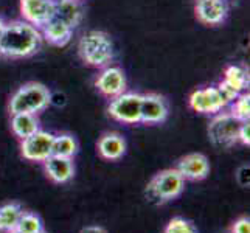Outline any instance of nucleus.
I'll return each instance as SVG.
<instances>
[{
	"label": "nucleus",
	"instance_id": "412c9836",
	"mask_svg": "<svg viewBox=\"0 0 250 233\" xmlns=\"http://www.w3.org/2000/svg\"><path fill=\"white\" fill-rule=\"evenodd\" d=\"M78 152V142L70 134H59L53 139V154L72 159Z\"/></svg>",
	"mask_w": 250,
	"mask_h": 233
},
{
	"label": "nucleus",
	"instance_id": "473e14b6",
	"mask_svg": "<svg viewBox=\"0 0 250 233\" xmlns=\"http://www.w3.org/2000/svg\"><path fill=\"white\" fill-rule=\"evenodd\" d=\"M80 2H83V0H80Z\"/></svg>",
	"mask_w": 250,
	"mask_h": 233
},
{
	"label": "nucleus",
	"instance_id": "c85d7f7f",
	"mask_svg": "<svg viewBox=\"0 0 250 233\" xmlns=\"http://www.w3.org/2000/svg\"><path fill=\"white\" fill-rule=\"evenodd\" d=\"M81 233H107L103 227H98V226H87L81 230Z\"/></svg>",
	"mask_w": 250,
	"mask_h": 233
},
{
	"label": "nucleus",
	"instance_id": "1a4fd4ad",
	"mask_svg": "<svg viewBox=\"0 0 250 233\" xmlns=\"http://www.w3.org/2000/svg\"><path fill=\"white\" fill-rule=\"evenodd\" d=\"M188 105L194 112L208 114V115H216L227 107V105L221 98L216 85L194 90L191 95H189Z\"/></svg>",
	"mask_w": 250,
	"mask_h": 233
},
{
	"label": "nucleus",
	"instance_id": "423d86ee",
	"mask_svg": "<svg viewBox=\"0 0 250 233\" xmlns=\"http://www.w3.org/2000/svg\"><path fill=\"white\" fill-rule=\"evenodd\" d=\"M140 105L142 95L135 92H123L118 97L112 98L107 112L109 115L120 123L135 125L140 123Z\"/></svg>",
	"mask_w": 250,
	"mask_h": 233
},
{
	"label": "nucleus",
	"instance_id": "7ed1b4c3",
	"mask_svg": "<svg viewBox=\"0 0 250 233\" xmlns=\"http://www.w3.org/2000/svg\"><path fill=\"white\" fill-rule=\"evenodd\" d=\"M51 103L48 87L41 83H27L21 85L10 98L11 114H39Z\"/></svg>",
	"mask_w": 250,
	"mask_h": 233
},
{
	"label": "nucleus",
	"instance_id": "f3484780",
	"mask_svg": "<svg viewBox=\"0 0 250 233\" xmlns=\"http://www.w3.org/2000/svg\"><path fill=\"white\" fill-rule=\"evenodd\" d=\"M126 152V142L117 132H107L98 140V154L106 160H118Z\"/></svg>",
	"mask_w": 250,
	"mask_h": 233
},
{
	"label": "nucleus",
	"instance_id": "b1692460",
	"mask_svg": "<svg viewBox=\"0 0 250 233\" xmlns=\"http://www.w3.org/2000/svg\"><path fill=\"white\" fill-rule=\"evenodd\" d=\"M163 233H197L194 224L184 218H172Z\"/></svg>",
	"mask_w": 250,
	"mask_h": 233
},
{
	"label": "nucleus",
	"instance_id": "aec40b11",
	"mask_svg": "<svg viewBox=\"0 0 250 233\" xmlns=\"http://www.w3.org/2000/svg\"><path fill=\"white\" fill-rule=\"evenodd\" d=\"M224 81L230 84L236 92L243 93L249 89V73L241 65H229L224 72Z\"/></svg>",
	"mask_w": 250,
	"mask_h": 233
},
{
	"label": "nucleus",
	"instance_id": "bb28decb",
	"mask_svg": "<svg viewBox=\"0 0 250 233\" xmlns=\"http://www.w3.org/2000/svg\"><path fill=\"white\" fill-rule=\"evenodd\" d=\"M249 169H250V167H249V163H247V165L239 167L238 171H236V180H238V184L241 187H249V184H250V180H249Z\"/></svg>",
	"mask_w": 250,
	"mask_h": 233
},
{
	"label": "nucleus",
	"instance_id": "393cba45",
	"mask_svg": "<svg viewBox=\"0 0 250 233\" xmlns=\"http://www.w3.org/2000/svg\"><path fill=\"white\" fill-rule=\"evenodd\" d=\"M216 89H218V92H219V95H221V98L224 100V103L229 106V105H231L236 98H238V95H239V92H236L233 87H231L230 84H227L226 81H221V83H218L216 84Z\"/></svg>",
	"mask_w": 250,
	"mask_h": 233
},
{
	"label": "nucleus",
	"instance_id": "9d476101",
	"mask_svg": "<svg viewBox=\"0 0 250 233\" xmlns=\"http://www.w3.org/2000/svg\"><path fill=\"white\" fill-rule=\"evenodd\" d=\"M169 107L165 97L159 93H145L142 95L140 105V123L159 125L168 118Z\"/></svg>",
	"mask_w": 250,
	"mask_h": 233
},
{
	"label": "nucleus",
	"instance_id": "2f4dec72",
	"mask_svg": "<svg viewBox=\"0 0 250 233\" xmlns=\"http://www.w3.org/2000/svg\"><path fill=\"white\" fill-rule=\"evenodd\" d=\"M41 233H45V232H41Z\"/></svg>",
	"mask_w": 250,
	"mask_h": 233
},
{
	"label": "nucleus",
	"instance_id": "f8f14e48",
	"mask_svg": "<svg viewBox=\"0 0 250 233\" xmlns=\"http://www.w3.org/2000/svg\"><path fill=\"white\" fill-rule=\"evenodd\" d=\"M55 0H21L22 21L41 28L53 16Z\"/></svg>",
	"mask_w": 250,
	"mask_h": 233
},
{
	"label": "nucleus",
	"instance_id": "39448f33",
	"mask_svg": "<svg viewBox=\"0 0 250 233\" xmlns=\"http://www.w3.org/2000/svg\"><path fill=\"white\" fill-rule=\"evenodd\" d=\"M241 122L230 114V112H219L213 117L208 125V137L218 148H231L238 143Z\"/></svg>",
	"mask_w": 250,
	"mask_h": 233
},
{
	"label": "nucleus",
	"instance_id": "a878e982",
	"mask_svg": "<svg viewBox=\"0 0 250 233\" xmlns=\"http://www.w3.org/2000/svg\"><path fill=\"white\" fill-rule=\"evenodd\" d=\"M238 142L249 146L250 145V123L249 122H241L239 132H238Z\"/></svg>",
	"mask_w": 250,
	"mask_h": 233
},
{
	"label": "nucleus",
	"instance_id": "6ab92c4d",
	"mask_svg": "<svg viewBox=\"0 0 250 233\" xmlns=\"http://www.w3.org/2000/svg\"><path fill=\"white\" fill-rule=\"evenodd\" d=\"M23 213L22 207L17 202H10L0 207V232L8 233L17 227V222Z\"/></svg>",
	"mask_w": 250,
	"mask_h": 233
},
{
	"label": "nucleus",
	"instance_id": "f03ea898",
	"mask_svg": "<svg viewBox=\"0 0 250 233\" xmlns=\"http://www.w3.org/2000/svg\"><path fill=\"white\" fill-rule=\"evenodd\" d=\"M78 53L87 65L103 68L114 61L115 48L107 33L90 30L81 36L78 42Z\"/></svg>",
	"mask_w": 250,
	"mask_h": 233
},
{
	"label": "nucleus",
	"instance_id": "0eeeda50",
	"mask_svg": "<svg viewBox=\"0 0 250 233\" xmlns=\"http://www.w3.org/2000/svg\"><path fill=\"white\" fill-rule=\"evenodd\" d=\"M53 139L55 134L39 129L38 132H34L33 135L22 140V157L30 162H44L53 154Z\"/></svg>",
	"mask_w": 250,
	"mask_h": 233
},
{
	"label": "nucleus",
	"instance_id": "cd10ccee",
	"mask_svg": "<svg viewBox=\"0 0 250 233\" xmlns=\"http://www.w3.org/2000/svg\"><path fill=\"white\" fill-rule=\"evenodd\" d=\"M231 233H250V221H249V218L238 219L233 224V227H231Z\"/></svg>",
	"mask_w": 250,
	"mask_h": 233
},
{
	"label": "nucleus",
	"instance_id": "5701e85b",
	"mask_svg": "<svg viewBox=\"0 0 250 233\" xmlns=\"http://www.w3.org/2000/svg\"><path fill=\"white\" fill-rule=\"evenodd\" d=\"M230 114L236 117L239 122H249V118H250V95H249V92H243L238 95V98L231 103Z\"/></svg>",
	"mask_w": 250,
	"mask_h": 233
},
{
	"label": "nucleus",
	"instance_id": "2eb2a0df",
	"mask_svg": "<svg viewBox=\"0 0 250 233\" xmlns=\"http://www.w3.org/2000/svg\"><path fill=\"white\" fill-rule=\"evenodd\" d=\"M42 163H44L48 179L55 184H67L68 180H72L75 174L73 160L68 157H61V155L51 154L50 157L45 159Z\"/></svg>",
	"mask_w": 250,
	"mask_h": 233
},
{
	"label": "nucleus",
	"instance_id": "c756f323",
	"mask_svg": "<svg viewBox=\"0 0 250 233\" xmlns=\"http://www.w3.org/2000/svg\"><path fill=\"white\" fill-rule=\"evenodd\" d=\"M3 27H5V22H3L2 17H0V34H2V31H3Z\"/></svg>",
	"mask_w": 250,
	"mask_h": 233
},
{
	"label": "nucleus",
	"instance_id": "7c9ffc66",
	"mask_svg": "<svg viewBox=\"0 0 250 233\" xmlns=\"http://www.w3.org/2000/svg\"><path fill=\"white\" fill-rule=\"evenodd\" d=\"M8 233H23V232H21L19 229H14V230H11V232H8Z\"/></svg>",
	"mask_w": 250,
	"mask_h": 233
},
{
	"label": "nucleus",
	"instance_id": "9b49d317",
	"mask_svg": "<svg viewBox=\"0 0 250 233\" xmlns=\"http://www.w3.org/2000/svg\"><path fill=\"white\" fill-rule=\"evenodd\" d=\"M194 11L201 23L216 27V25L226 22L229 16V6L226 0H197Z\"/></svg>",
	"mask_w": 250,
	"mask_h": 233
},
{
	"label": "nucleus",
	"instance_id": "dca6fc26",
	"mask_svg": "<svg viewBox=\"0 0 250 233\" xmlns=\"http://www.w3.org/2000/svg\"><path fill=\"white\" fill-rule=\"evenodd\" d=\"M39 30L42 34V39H45L51 45H58V47L67 45L73 36V30L56 19H50Z\"/></svg>",
	"mask_w": 250,
	"mask_h": 233
},
{
	"label": "nucleus",
	"instance_id": "4be33fe9",
	"mask_svg": "<svg viewBox=\"0 0 250 233\" xmlns=\"http://www.w3.org/2000/svg\"><path fill=\"white\" fill-rule=\"evenodd\" d=\"M23 233H41L44 232V226H42V219L36 213L31 212H23L21 214V219L17 222V227Z\"/></svg>",
	"mask_w": 250,
	"mask_h": 233
},
{
	"label": "nucleus",
	"instance_id": "a211bd4d",
	"mask_svg": "<svg viewBox=\"0 0 250 233\" xmlns=\"http://www.w3.org/2000/svg\"><path fill=\"white\" fill-rule=\"evenodd\" d=\"M41 129L36 114H11V131L17 139H27Z\"/></svg>",
	"mask_w": 250,
	"mask_h": 233
},
{
	"label": "nucleus",
	"instance_id": "ddd939ff",
	"mask_svg": "<svg viewBox=\"0 0 250 233\" xmlns=\"http://www.w3.org/2000/svg\"><path fill=\"white\" fill-rule=\"evenodd\" d=\"M184 179L188 180H202L210 172V162L201 152H193L182 157L176 168Z\"/></svg>",
	"mask_w": 250,
	"mask_h": 233
},
{
	"label": "nucleus",
	"instance_id": "4468645a",
	"mask_svg": "<svg viewBox=\"0 0 250 233\" xmlns=\"http://www.w3.org/2000/svg\"><path fill=\"white\" fill-rule=\"evenodd\" d=\"M83 16L84 10L80 0H55L51 19H56L75 30L81 23Z\"/></svg>",
	"mask_w": 250,
	"mask_h": 233
},
{
	"label": "nucleus",
	"instance_id": "6e6552de",
	"mask_svg": "<svg viewBox=\"0 0 250 233\" xmlns=\"http://www.w3.org/2000/svg\"><path fill=\"white\" fill-rule=\"evenodd\" d=\"M95 87L97 90L109 100L118 97L126 92L127 81L123 68L117 65H106L101 68L98 76L95 78Z\"/></svg>",
	"mask_w": 250,
	"mask_h": 233
},
{
	"label": "nucleus",
	"instance_id": "f257e3e1",
	"mask_svg": "<svg viewBox=\"0 0 250 233\" xmlns=\"http://www.w3.org/2000/svg\"><path fill=\"white\" fill-rule=\"evenodd\" d=\"M42 44L41 30L25 21L5 23L0 34V56L23 59L38 53Z\"/></svg>",
	"mask_w": 250,
	"mask_h": 233
},
{
	"label": "nucleus",
	"instance_id": "20e7f679",
	"mask_svg": "<svg viewBox=\"0 0 250 233\" xmlns=\"http://www.w3.org/2000/svg\"><path fill=\"white\" fill-rule=\"evenodd\" d=\"M185 188V179L176 168H168L160 171L159 174L146 187V197L152 204H165L176 199L182 194Z\"/></svg>",
	"mask_w": 250,
	"mask_h": 233
}]
</instances>
